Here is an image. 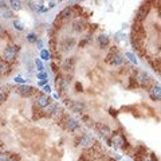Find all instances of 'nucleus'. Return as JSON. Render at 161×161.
<instances>
[{"label": "nucleus", "instance_id": "1", "mask_svg": "<svg viewBox=\"0 0 161 161\" xmlns=\"http://www.w3.org/2000/svg\"><path fill=\"white\" fill-rule=\"evenodd\" d=\"M18 53H19V47L16 46H7L3 51V58L7 63H11L14 60H16L18 58Z\"/></svg>", "mask_w": 161, "mask_h": 161}, {"label": "nucleus", "instance_id": "2", "mask_svg": "<svg viewBox=\"0 0 161 161\" xmlns=\"http://www.w3.org/2000/svg\"><path fill=\"white\" fill-rule=\"evenodd\" d=\"M35 90H36L35 87H32V86H27V85L19 86V87L16 89L18 94H20L22 97H31L34 93H35Z\"/></svg>", "mask_w": 161, "mask_h": 161}, {"label": "nucleus", "instance_id": "3", "mask_svg": "<svg viewBox=\"0 0 161 161\" xmlns=\"http://www.w3.org/2000/svg\"><path fill=\"white\" fill-rule=\"evenodd\" d=\"M50 102H51L50 97L46 96V94H40V96H38L35 99V105L38 106V108H46Z\"/></svg>", "mask_w": 161, "mask_h": 161}, {"label": "nucleus", "instance_id": "4", "mask_svg": "<svg viewBox=\"0 0 161 161\" xmlns=\"http://www.w3.org/2000/svg\"><path fill=\"white\" fill-rule=\"evenodd\" d=\"M149 96H150V98L153 101H160V98H161V87L159 85L153 86V87L150 89V91H149Z\"/></svg>", "mask_w": 161, "mask_h": 161}, {"label": "nucleus", "instance_id": "5", "mask_svg": "<svg viewBox=\"0 0 161 161\" xmlns=\"http://www.w3.org/2000/svg\"><path fill=\"white\" fill-rule=\"evenodd\" d=\"M79 146H82V148H89V146L93 145V138H91L90 136H87V134H83L82 137L79 138Z\"/></svg>", "mask_w": 161, "mask_h": 161}, {"label": "nucleus", "instance_id": "6", "mask_svg": "<svg viewBox=\"0 0 161 161\" xmlns=\"http://www.w3.org/2000/svg\"><path fill=\"white\" fill-rule=\"evenodd\" d=\"M74 66H75V58H67V59H65V62H63L62 68L65 71H73Z\"/></svg>", "mask_w": 161, "mask_h": 161}, {"label": "nucleus", "instance_id": "7", "mask_svg": "<svg viewBox=\"0 0 161 161\" xmlns=\"http://www.w3.org/2000/svg\"><path fill=\"white\" fill-rule=\"evenodd\" d=\"M66 128L70 132H74L79 128V122L74 118H67V121H66Z\"/></svg>", "mask_w": 161, "mask_h": 161}, {"label": "nucleus", "instance_id": "8", "mask_svg": "<svg viewBox=\"0 0 161 161\" xmlns=\"http://www.w3.org/2000/svg\"><path fill=\"white\" fill-rule=\"evenodd\" d=\"M55 85H56V87H58V90L60 91H65L66 89H67V80H65L63 79V77H56V79H55Z\"/></svg>", "mask_w": 161, "mask_h": 161}, {"label": "nucleus", "instance_id": "9", "mask_svg": "<svg viewBox=\"0 0 161 161\" xmlns=\"http://www.w3.org/2000/svg\"><path fill=\"white\" fill-rule=\"evenodd\" d=\"M70 108H71V110L75 111V113H82V111L85 110V103L79 102V101H75V102L71 103Z\"/></svg>", "mask_w": 161, "mask_h": 161}, {"label": "nucleus", "instance_id": "10", "mask_svg": "<svg viewBox=\"0 0 161 161\" xmlns=\"http://www.w3.org/2000/svg\"><path fill=\"white\" fill-rule=\"evenodd\" d=\"M123 62H125V58H123L121 54H117V53L113 54V56H111V63H113V65L120 66V65H122Z\"/></svg>", "mask_w": 161, "mask_h": 161}, {"label": "nucleus", "instance_id": "11", "mask_svg": "<svg viewBox=\"0 0 161 161\" xmlns=\"http://www.w3.org/2000/svg\"><path fill=\"white\" fill-rule=\"evenodd\" d=\"M11 71L10 63H7L4 59L0 58V74H8Z\"/></svg>", "mask_w": 161, "mask_h": 161}, {"label": "nucleus", "instance_id": "12", "mask_svg": "<svg viewBox=\"0 0 161 161\" xmlns=\"http://www.w3.org/2000/svg\"><path fill=\"white\" fill-rule=\"evenodd\" d=\"M56 109H58V106H56V103L50 102L47 106H46V111H44V113L47 114V116H53L54 113H56Z\"/></svg>", "mask_w": 161, "mask_h": 161}, {"label": "nucleus", "instance_id": "13", "mask_svg": "<svg viewBox=\"0 0 161 161\" xmlns=\"http://www.w3.org/2000/svg\"><path fill=\"white\" fill-rule=\"evenodd\" d=\"M73 15H74L73 10H71L70 7H67V8H65V10L60 12V16H59V18H62V19H68V18H71Z\"/></svg>", "mask_w": 161, "mask_h": 161}, {"label": "nucleus", "instance_id": "14", "mask_svg": "<svg viewBox=\"0 0 161 161\" xmlns=\"http://www.w3.org/2000/svg\"><path fill=\"white\" fill-rule=\"evenodd\" d=\"M99 133H101V136L106 137V138H108L109 136H111L110 129H109L106 125H101V126H99Z\"/></svg>", "mask_w": 161, "mask_h": 161}, {"label": "nucleus", "instance_id": "15", "mask_svg": "<svg viewBox=\"0 0 161 161\" xmlns=\"http://www.w3.org/2000/svg\"><path fill=\"white\" fill-rule=\"evenodd\" d=\"M83 26H85V23L79 19V20H77V22L73 23V30L75 31V32H80V31L83 30Z\"/></svg>", "mask_w": 161, "mask_h": 161}, {"label": "nucleus", "instance_id": "16", "mask_svg": "<svg viewBox=\"0 0 161 161\" xmlns=\"http://www.w3.org/2000/svg\"><path fill=\"white\" fill-rule=\"evenodd\" d=\"M146 79H148V74L146 73H144V71H140V73H137V75H136V80L138 83H144V82H146Z\"/></svg>", "mask_w": 161, "mask_h": 161}, {"label": "nucleus", "instance_id": "17", "mask_svg": "<svg viewBox=\"0 0 161 161\" xmlns=\"http://www.w3.org/2000/svg\"><path fill=\"white\" fill-rule=\"evenodd\" d=\"M10 5H11V8H12V11H20L22 10V2H19V0H11Z\"/></svg>", "mask_w": 161, "mask_h": 161}, {"label": "nucleus", "instance_id": "18", "mask_svg": "<svg viewBox=\"0 0 161 161\" xmlns=\"http://www.w3.org/2000/svg\"><path fill=\"white\" fill-rule=\"evenodd\" d=\"M98 42L101 44V47H106L109 44V38L106 35H99L98 36Z\"/></svg>", "mask_w": 161, "mask_h": 161}, {"label": "nucleus", "instance_id": "19", "mask_svg": "<svg viewBox=\"0 0 161 161\" xmlns=\"http://www.w3.org/2000/svg\"><path fill=\"white\" fill-rule=\"evenodd\" d=\"M14 27H15V30H18V31H23L24 30V24H23L20 20H14Z\"/></svg>", "mask_w": 161, "mask_h": 161}, {"label": "nucleus", "instance_id": "20", "mask_svg": "<svg viewBox=\"0 0 161 161\" xmlns=\"http://www.w3.org/2000/svg\"><path fill=\"white\" fill-rule=\"evenodd\" d=\"M40 58H42L43 60H48L51 58V54H50V51L48 50H44V48H43L42 50V53H40Z\"/></svg>", "mask_w": 161, "mask_h": 161}, {"label": "nucleus", "instance_id": "21", "mask_svg": "<svg viewBox=\"0 0 161 161\" xmlns=\"http://www.w3.org/2000/svg\"><path fill=\"white\" fill-rule=\"evenodd\" d=\"M27 40L30 43H36V42H38V36H36V34L31 32V34H28V35H27Z\"/></svg>", "mask_w": 161, "mask_h": 161}, {"label": "nucleus", "instance_id": "22", "mask_svg": "<svg viewBox=\"0 0 161 161\" xmlns=\"http://www.w3.org/2000/svg\"><path fill=\"white\" fill-rule=\"evenodd\" d=\"M14 16V12L11 10H8V8H5L4 11H3V18H5V19H11Z\"/></svg>", "mask_w": 161, "mask_h": 161}, {"label": "nucleus", "instance_id": "23", "mask_svg": "<svg viewBox=\"0 0 161 161\" xmlns=\"http://www.w3.org/2000/svg\"><path fill=\"white\" fill-rule=\"evenodd\" d=\"M126 58H129V60H130V62H133L134 65H136V63H137V59H136V56H134V55H133V54H132V53H128V54H126Z\"/></svg>", "mask_w": 161, "mask_h": 161}, {"label": "nucleus", "instance_id": "24", "mask_svg": "<svg viewBox=\"0 0 161 161\" xmlns=\"http://www.w3.org/2000/svg\"><path fill=\"white\" fill-rule=\"evenodd\" d=\"M35 63H36V67H38V70H39V71H43L42 60H40V59H36V60H35Z\"/></svg>", "mask_w": 161, "mask_h": 161}, {"label": "nucleus", "instance_id": "25", "mask_svg": "<svg viewBox=\"0 0 161 161\" xmlns=\"http://www.w3.org/2000/svg\"><path fill=\"white\" fill-rule=\"evenodd\" d=\"M38 78H40V79L43 80V79H46V78H47V75H46L44 73H39V74H38Z\"/></svg>", "mask_w": 161, "mask_h": 161}, {"label": "nucleus", "instance_id": "26", "mask_svg": "<svg viewBox=\"0 0 161 161\" xmlns=\"http://www.w3.org/2000/svg\"><path fill=\"white\" fill-rule=\"evenodd\" d=\"M15 82H18V83H24V79L20 78V77H16V78H15Z\"/></svg>", "mask_w": 161, "mask_h": 161}, {"label": "nucleus", "instance_id": "27", "mask_svg": "<svg viewBox=\"0 0 161 161\" xmlns=\"http://www.w3.org/2000/svg\"><path fill=\"white\" fill-rule=\"evenodd\" d=\"M44 91H46V93H50V91H51L50 86H44Z\"/></svg>", "mask_w": 161, "mask_h": 161}, {"label": "nucleus", "instance_id": "28", "mask_svg": "<svg viewBox=\"0 0 161 161\" xmlns=\"http://www.w3.org/2000/svg\"><path fill=\"white\" fill-rule=\"evenodd\" d=\"M46 83H47V80H46V79H43V80H40V82H39V85H40V86H44Z\"/></svg>", "mask_w": 161, "mask_h": 161}, {"label": "nucleus", "instance_id": "29", "mask_svg": "<svg viewBox=\"0 0 161 161\" xmlns=\"http://www.w3.org/2000/svg\"><path fill=\"white\" fill-rule=\"evenodd\" d=\"M3 101H4V96H3V93L0 91V103H3Z\"/></svg>", "mask_w": 161, "mask_h": 161}, {"label": "nucleus", "instance_id": "30", "mask_svg": "<svg viewBox=\"0 0 161 161\" xmlns=\"http://www.w3.org/2000/svg\"><path fill=\"white\" fill-rule=\"evenodd\" d=\"M3 34H4V31H3V27H2V24H0V38L3 36Z\"/></svg>", "mask_w": 161, "mask_h": 161}, {"label": "nucleus", "instance_id": "31", "mask_svg": "<svg viewBox=\"0 0 161 161\" xmlns=\"http://www.w3.org/2000/svg\"><path fill=\"white\" fill-rule=\"evenodd\" d=\"M2 149H3V145H2V144H0V152H2Z\"/></svg>", "mask_w": 161, "mask_h": 161}, {"label": "nucleus", "instance_id": "32", "mask_svg": "<svg viewBox=\"0 0 161 161\" xmlns=\"http://www.w3.org/2000/svg\"><path fill=\"white\" fill-rule=\"evenodd\" d=\"M7 161H15V160H14V159H8Z\"/></svg>", "mask_w": 161, "mask_h": 161}]
</instances>
